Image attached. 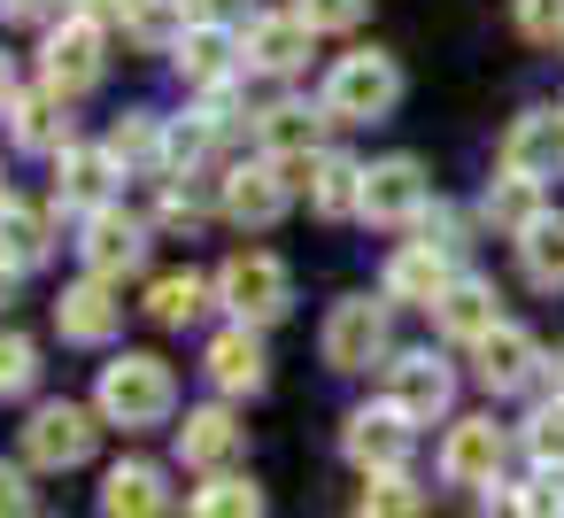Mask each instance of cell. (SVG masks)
Wrapping results in <instances>:
<instances>
[{
	"label": "cell",
	"mask_w": 564,
	"mask_h": 518,
	"mask_svg": "<svg viewBox=\"0 0 564 518\" xmlns=\"http://www.w3.org/2000/svg\"><path fill=\"white\" fill-rule=\"evenodd\" d=\"M94 410L101 425H124V433H148V425H171L178 418V371L148 348H124L101 364V387H94Z\"/></svg>",
	"instance_id": "6da1fadb"
},
{
	"label": "cell",
	"mask_w": 564,
	"mask_h": 518,
	"mask_svg": "<svg viewBox=\"0 0 564 518\" xmlns=\"http://www.w3.org/2000/svg\"><path fill=\"white\" fill-rule=\"evenodd\" d=\"M317 101H325L333 125H387V117L402 109V63H394L387 47H356V55H340V63L325 71Z\"/></svg>",
	"instance_id": "7a4b0ae2"
},
{
	"label": "cell",
	"mask_w": 564,
	"mask_h": 518,
	"mask_svg": "<svg viewBox=\"0 0 564 518\" xmlns=\"http://www.w3.org/2000/svg\"><path fill=\"white\" fill-rule=\"evenodd\" d=\"M317 356L333 371H371L394 356V302L387 294H340L325 310V333H317Z\"/></svg>",
	"instance_id": "3957f363"
},
{
	"label": "cell",
	"mask_w": 564,
	"mask_h": 518,
	"mask_svg": "<svg viewBox=\"0 0 564 518\" xmlns=\"http://www.w3.org/2000/svg\"><path fill=\"white\" fill-rule=\"evenodd\" d=\"M217 302H225L232 325H256L263 333V325H279L294 310V271L279 256H263V248H240V256L217 263Z\"/></svg>",
	"instance_id": "277c9868"
},
{
	"label": "cell",
	"mask_w": 564,
	"mask_h": 518,
	"mask_svg": "<svg viewBox=\"0 0 564 518\" xmlns=\"http://www.w3.org/2000/svg\"><path fill=\"white\" fill-rule=\"evenodd\" d=\"M325 101H263L256 109V148H263V163H279L294 186H310V163L325 155Z\"/></svg>",
	"instance_id": "5b68a950"
},
{
	"label": "cell",
	"mask_w": 564,
	"mask_h": 518,
	"mask_svg": "<svg viewBox=\"0 0 564 518\" xmlns=\"http://www.w3.org/2000/svg\"><path fill=\"white\" fill-rule=\"evenodd\" d=\"M101 78H109V32L86 24V17H63V24L47 32V47H40V86L63 94V101H78V94H94Z\"/></svg>",
	"instance_id": "8992f818"
},
{
	"label": "cell",
	"mask_w": 564,
	"mask_h": 518,
	"mask_svg": "<svg viewBox=\"0 0 564 518\" xmlns=\"http://www.w3.org/2000/svg\"><path fill=\"white\" fill-rule=\"evenodd\" d=\"M94 441H101V410H86V402H70V395H55V402H40V410L24 418V464H40V472L86 464Z\"/></svg>",
	"instance_id": "52a82bcc"
},
{
	"label": "cell",
	"mask_w": 564,
	"mask_h": 518,
	"mask_svg": "<svg viewBox=\"0 0 564 518\" xmlns=\"http://www.w3.org/2000/svg\"><path fill=\"white\" fill-rule=\"evenodd\" d=\"M410 449H417V425H410L394 402H364V410H348V425H340V456H348L364 479L410 472Z\"/></svg>",
	"instance_id": "ba28073f"
},
{
	"label": "cell",
	"mask_w": 564,
	"mask_h": 518,
	"mask_svg": "<svg viewBox=\"0 0 564 518\" xmlns=\"http://www.w3.org/2000/svg\"><path fill=\"white\" fill-rule=\"evenodd\" d=\"M379 402H394L410 425H433L456 402V364L433 356V348H402V356H387V395Z\"/></svg>",
	"instance_id": "9c48e42d"
},
{
	"label": "cell",
	"mask_w": 564,
	"mask_h": 518,
	"mask_svg": "<svg viewBox=\"0 0 564 518\" xmlns=\"http://www.w3.org/2000/svg\"><path fill=\"white\" fill-rule=\"evenodd\" d=\"M433 209V179L417 155H379L364 163V225H417Z\"/></svg>",
	"instance_id": "30bf717a"
},
{
	"label": "cell",
	"mask_w": 564,
	"mask_h": 518,
	"mask_svg": "<svg viewBox=\"0 0 564 518\" xmlns=\"http://www.w3.org/2000/svg\"><path fill=\"white\" fill-rule=\"evenodd\" d=\"M148 248H155L148 217H132L124 202L94 209V217H86V233H78V256H86V271H94V279H132V271L148 263Z\"/></svg>",
	"instance_id": "8fae6325"
},
{
	"label": "cell",
	"mask_w": 564,
	"mask_h": 518,
	"mask_svg": "<svg viewBox=\"0 0 564 518\" xmlns=\"http://www.w3.org/2000/svg\"><path fill=\"white\" fill-rule=\"evenodd\" d=\"M310 24L294 17V9H256L248 24H240V71H256V78H294L302 63H310Z\"/></svg>",
	"instance_id": "7c38bea8"
},
{
	"label": "cell",
	"mask_w": 564,
	"mask_h": 518,
	"mask_svg": "<svg viewBox=\"0 0 564 518\" xmlns=\"http://www.w3.org/2000/svg\"><path fill=\"white\" fill-rule=\"evenodd\" d=\"M471 379L487 387V395H525V387H541L549 379V356H541V341L525 333V325H495L479 348H471Z\"/></svg>",
	"instance_id": "4fadbf2b"
},
{
	"label": "cell",
	"mask_w": 564,
	"mask_h": 518,
	"mask_svg": "<svg viewBox=\"0 0 564 518\" xmlns=\"http://www.w3.org/2000/svg\"><path fill=\"white\" fill-rule=\"evenodd\" d=\"M55 333H63L70 348H109V341L124 333V287L86 271L78 287H63V302H55Z\"/></svg>",
	"instance_id": "5bb4252c"
},
{
	"label": "cell",
	"mask_w": 564,
	"mask_h": 518,
	"mask_svg": "<svg viewBox=\"0 0 564 518\" xmlns=\"http://www.w3.org/2000/svg\"><path fill=\"white\" fill-rule=\"evenodd\" d=\"M502 456H510V433L495 418H448V433H441V479L448 487H495Z\"/></svg>",
	"instance_id": "9a60e30c"
},
{
	"label": "cell",
	"mask_w": 564,
	"mask_h": 518,
	"mask_svg": "<svg viewBox=\"0 0 564 518\" xmlns=\"http://www.w3.org/2000/svg\"><path fill=\"white\" fill-rule=\"evenodd\" d=\"M502 171H518V179H533V186L564 179V101H541V109L510 117V132H502Z\"/></svg>",
	"instance_id": "2e32d148"
},
{
	"label": "cell",
	"mask_w": 564,
	"mask_h": 518,
	"mask_svg": "<svg viewBox=\"0 0 564 518\" xmlns=\"http://www.w3.org/2000/svg\"><path fill=\"white\" fill-rule=\"evenodd\" d=\"M286 202H294V179L279 171V163H232L225 171V217L240 225V233H263V225H279L286 217Z\"/></svg>",
	"instance_id": "e0dca14e"
},
{
	"label": "cell",
	"mask_w": 564,
	"mask_h": 518,
	"mask_svg": "<svg viewBox=\"0 0 564 518\" xmlns=\"http://www.w3.org/2000/svg\"><path fill=\"white\" fill-rule=\"evenodd\" d=\"M448 287H456V256H441V248H425V240L394 248L387 271H379V294H387L394 310H433Z\"/></svg>",
	"instance_id": "ac0fdd59"
},
{
	"label": "cell",
	"mask_w": 564,
	"mask_h": 518,
	"mask_svg": "<svg viewBox=\"0 0 564 518\" xmlns=\"http://www.w3.org/2000/svg\"><path fill=\"white\" fill-rule=\"evenodd\" d=\"M202 379H209L217 395H263V387H271L263 333H256V325H225V333H209V348H202Z\"/></svg>",
	"instance_id": "d6986e66"
},
{
	"label": "cell",
	"mask_w": 564,
	"mask_h": 518,
	"mask_svg": "<svg viewBox=\"0 0 564 518\" xmlns=\"http://www.w3.org/2000/svg\"><path fill=\"white\" fill-rule=\"evenodd\" d=\"M94 495H101V518H171V472L155 456H117Z\"/></svg>",
	"instance_id": "ffe728a7"
},
{
	"label": "cell",
	"mask_w": 564,
	"mask_h": 518,
	"mask_svg": "<svg viewBox=\"0 0 564 518\" xmlns=\"http://www.w3.org/2000/svg\"><path fill=\"white\" fill-rule=\"evenodd\" d=\"M171 63H178V78L194 94H217V86L240 78V32L232 24H186V40L171 47Z\"/></svg>",
	"instance_id": "44dd1931"
},
{
	"label": "cell",
	"mask_w": 564,
	"mask_h": 518,
	"mask_svg": "<svg viewBox=\"0 0 564 518\" xmlns=\"http://www.w3.org/2000/svg\"><path fill=\"white\" fill-rule=\"evenodd\" d=\"M502 294H495V279H479V271H456V287L433 302V325H441V341H456V348H479L495 325H502V310H495Z\"/></svg>",
	"instance_id": "7402d4cb"
},
{
	"label": "cell",
	"mask_w": 564,
	"mask_h": 518,
	"mask_svg": "<svg viewBox=\"0 0 564 518\" xmlns=\"http://www.w3.org/2000/svg\"><path fill=\"white\" fill-rule=\"evenodd\" d=\"M240 441H248V425L225 410V402H202V410H186V425H178V464L186 472H232V456H240Z\"/></svg>",
	"instance_id": "603a6c76"
},
{
	"label": "cell",
	"mask_w": 564,
	"mask_h": 518,
	"mask_svg": "<svg viewBox=\"0 0 564 518\" xmlns=\"http://www.w3.org/2000/svg\"><path fill=\"white\" fill-rule=\"evenodd\" d=\"M9 140L24 148V155H63V148H78V125H70V101L63 94H17L9 101Z\"/></svg>",
	"instance_id": "cb8c5ba5"
},
{
	"label": "cell",
	"mask_w": 564,
	"mask_h": 518,
	"mask_svg": "<svg viewBox=\"0 0 564 518\" xmlns=\"http://www.w3.org/2000/svg\"><path fill=\"white\" fill-rule=\"evenodd\" d=\"M109 179H117L109 148H63V155H55V209H63V217L109 209Z\"/></svg>",
	"instance_id": "d4e9b609"
},
{
	"label": "cell",
	"mask_w": 564,
	"mask_h": 518,
	"mask_svg": "<svg viewBox=\"0 0 564 518\" xmlns=\"http://www.w3.org/2000/svg\"><path fill=\"white\" fill-rule=\"evenodd\" d=\"M479 217H487L495 240H525V233L549 217V194H541L533 179H518V171H495L487 194H479Z\"/></svg>",
	"instance_id": "484cf974"
},
{
	"label": "cell",
	"mask_w": 564,
	"mask_h": 518,
	"mask_svg": "<svg viewBox=\"0 0 564 518\" xmlns=\"http://www.w3.org/2000/svg\"><path fill=\"white\" fill-rule=\"evenodd\" d=\"M310 209L325 217V225H340V217H364V163L356 155H340V148H325L317 163H310Z\"/></svg>",
	"instance_id": "4316f807"
},
{
	"label": "cell",
	"mask_w": 564,
	"mask_h": 518,
	"mask_svg": "<svg viewBox=\"0 0 564 518\" xmlns=\"http://www.w3.org/2000/svg\"><path fill=\"white\" fill-rule=\"evenodd\" d=\"M209 302H217V279H202V271H163V279L148 287V317H155L163 333H186Z\"/></svg>",
	"instance_id": "83f0119b"
},
{
	"label": "cell",
	"mask_w": 564,
	"mask_h": 518,
	"mask_svg": "<svg viewBox=\"0 0 564 518\" xmlns=\"http://www.w3.org/2000/svg\"><path fill=\"white\" fill-rule=\"evenodd\" d=\"M186 518H263V487L248 472H209L186 495Z\"/></svg>",
	"instance_id": "f1b7e54d"
},
{
	"label": "cell",
	"mask_w": 564,
	"mask_h": 518,
	"mask_svg": "<svg viewBox=\"0 0 564 518\" xmlns=\"http://www.w3.org/2000/svg\"><path fill=\"white\" fill-rule=\"evenodd\" d=\"M186 24H194V0H132V17H124L132 47H148V55H171L186 40Z\"/></svg>",
	"instance_id": "f546056e"
},
{
	"label": "cell",
	"mask_w": 564,
	"mask_h": 518,
	"mask_svg": "<svg viewBox=\"0 0 564 518\" xmlns=\"http://www.w3.org/2000/svg\"><path fill=\"white\" fill-rule=\"evenodd\" d=\"M109 163L117 171H163V117H148V109L117 117L109 125Z\"/></svg>",
	"instance_id": "4dcf8cb0"
},
{
	"label": "cell",
	"mask_w": 564,
	"mask_h": 518,
	"mask_svg": "<svg viewBox=\"0 0 564 518\" xmlns=\"http://www.w3.org/2000/svg\"><path fill=\"white\" fill-rule=\"evenodd\" d=\"M209 209H225V179H202V171L163 179V225H171V233H194Z\"/></svg>",
	"instance_id": "1f68e13d"
},
{
	"label": "cell",
	"mask_w": 564,
	"mask_h": 518,
	"mask_svg": "<svg viewBox=\"0 0 564 518\" xmlns=\"http://www.w3.org/2000/svg\"><path fill=\"white\" fill-rule=\"evenodd\" d=\"M518 271H525V287L564 294V217H541V225L518 240Z\"/></svg>",
	"instance_id": "d6a6232c"
},
{
	"label": "cell",
	"mask_w": 564,
	"mask_h": 518,
	"mask_svg": "<svg viewBox=\"0 0 564 518\" xmlns=\"http://www.w3.org/2000/svg\"><path fill=\"white\" fill-rule=\"evenodd\" d=\"M0 256H9V263H24V271H32V263H47V256H55V217L17 202L9 217H0Z\"/></svg>",
	"instance_id": "836d02e7"
},
{
	"label": "cell",
	"mask_w": 564,
	"mask_h": 518,
	"mask_svg": "<svg viewBox=\"0 0 564 518\" xmlns=\"http://www.w3.org/2000/svg\"><path fill=\"white\" fill-rule=\"evenodd\" d=\"M518 441H525L533 472H556V479H564V395L533 402V410H525V425H518Z\"/></svg>",
	"instance_id": "e575fe53"
},
{
	"label": "cell",
	"mask_w": 564,
	"mask_h": 518,
	"mask_svg": "<svg viewBox=\"0 0 564 518\" xmlns=\"http://www.w3.org/2000/svg\"><path fill=\"white\" fill-rule=\"evenodd\" d=\"M364 518H425V487L410 472H379L364 479Z\"/></svg>",
	"instance_id": "d590c367"
},
{
	"label": "cell",
	"mask_w": 564,
	"mask_h": 518,
	"mask_svg": "<svg viewBox=\"0 0 564 518\" xmlns=\"http://www.w3.org/2000/svg\"><path fill=\"white\" fill-rule=\"evenodd\" d=\"M32 379H40V341L17 333V325H0V402L32 395Z\"/></svg>",
	"instance_id": "8d00e7d4"
},
{
	"label": "cell",
	"mask_w": 564,
	"mask_h": 518,
	"mask_svg": "<svg viewBox=\"0 0 564 518\" xmlns=\"http://www.w3.org/2000/svg\"><path fill=\"white\" fill-rule=\"evenodd\" d=\"M294 17H302L310 32H356V24L371 17V0H294Z\"/></svg>",
	"instance_id": "74e56055"
},
{
	"label": "cell",
	"mask_w": 564,
	"mask_h": 518,
	"mask_svg": "<svg viewBox=\"0 0 564 518\" xmlns=\"http://www.w3.org/2000/svg\"><path fill=\"white\" fill-rule=\"evenodd\" d=\"M518 32L533 40V47H564V0H518Z\"/></svg>",
	"instance_id": "f35d334b"
},
{
	"label": "cell",
	"mask_w": 564,
	"mask_h": 518,
	"mask_svg": "<svg viewBox=\"0 0 564 518\" xmlns=\"http://www.w3.org/2000/svg\"><path fill=\"white\" fill-rule=\"evenodd\" d=\"M32 510H40L32 464H9V456H0V518H32Z\"/></svg>",
	"instance_id": "ab89813d"
},
{
	"label": "cell",
	"mask_w": 564,
	"mask_h": 518,
	"mask_svg": "<svg viewBox=\"0 0 564 518\" xmlns=\"http://www.w3.org/2000/svg\"><path fill=\"white\" fill-rule=\"evenodd\" d=\"M417 233H425V248H441V256H464V217H456L448 202H433V209L417 217Z\"/></svg>",
	"instance_id": "60d3db41"
},
{
	"label": "cell",
	"mask_w": 564,
	"mask_h": 518,
	"mask_svg": "<svg viewBox=\"0 0 564 518\" xmlns=\"http://www.w3.org/2000/svg\"><path fill=\"white\" fill-rule=\"evenodd\" d=\"M63 0H0V24H47Z\"/></svg>",
	"instance_id": "b9f144b4"
},
{
	"label": "cell",
	"mask_w": 564,
	"mask_h": 518,
	"mask_svg": "<svg viewBox=\"0 0 564 518\" xmlns=\"http://www.w3.org/2000/svg\"><path fill=\"white\" fill-rule=\"evenodd\" d=\"M70 17H86V24H101V32H109V24H124V17H132V0H78Z\"/></svg>",
	"instance_id": "7bdbcfd3"
},
{
	"label": "cell",
	"mask_w": 564,
	"mask_h": 518,
	"mask_svg": "<svg viewBox=\"0 0 564 518\" xmlns=\"http://www.w3.org/2000/svg\"><path fill=\"white\" fill-rule=\"evenodd\" d=\"M248 0H194V24H225V17H240Z\"/></svg>",
	"instance_id": "ee69618b"
},
{
	"label": "cell",
	"mask_w": 564,
	"mask_h": 518,
	"mask_svg": "<svg viewBox=\"0 0 564 518\" xmlns=\"http://www.w3.org/2000/svg\"><path fill=\"white\" fill-rule=\"evenodd\" d=\"M17 279H24V263H9V256H0V310L17 302Z\"/></svg>",
	"instance_id": "f6af8a7d"
},
{
	"label": "cell",
	"mask_w": 564,
	"mask_h": 518,
	"mask_svg": "<svg viewBox=\"0 0 564 518\" xmlns=\"http://www.w3.org/2000/svg\"><path fill=\"white\" fill-rule=\"evenodd\" d=\"M9 101H17V71H9V55H0V117H9Z\"/></svg>",
	"instance_id": "bcb514c9"
},
{
	"label": "cell",
	"mask_w": 564,
	"mask_h": 518,
	"mask_svg": "<svg viewBox=\"0 0 564 518\" xmlns=\"http://www.w3.org/2000/svg\"><path fill=\"white\" fill-rule=\"evenodd\" d=\"M17 209V186H9V171H0V217H9Z\"/></svg>",
	"instance_id": "7dc6e473"
},
{
	"label": "cell",
	"mask_w": 564,
	"mask_h": 518,
	"mask_svg": "<svg viewBox=\"0 0 564 518\" xmlns=\"http://www.w3.org/2000/svg\"><path fill=\"white\" fill-rule=\"evenodd\" d=\"M549 379H556V395H564V348H556V364H549Z\"/></svg>",
	"instance_id": "c3c4849f"
},
{
	"label": "cell",
	"mask_w": 564,
	"mask_h": 518,
	"mask_svg": "<svg viewBox=\"0 0 564 518\" xmlns=\"http://www.w3.org/2000/svg\"><path fill=\"white\" fill-rule=\"evenodd\" d=\"M556 518H564V510H556Z\"/></svg>",
	"instance_id": "681fc988"
}]
</instances>
